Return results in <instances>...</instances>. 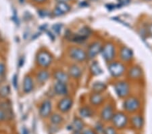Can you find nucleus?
I'll return each mask as SVG.
<instances>
[{"label": "nucleus", "instance_id": "nucleus-16", "mask_svg": "<svg viewBox=\"0 0 152 134\" xmlns=\"http://www.w3.org/2000/svg\"><path fill=\"white\" fill-rule=\"evenodd\" d=\"M33 81L31 77L26 76L24 77L23 81V90L26 94L30 93L33 89Z\"/></svg>", "mask_w": 152, "mask_h": 134}, {"label": "nucleus", "instance_id": "nucleus-22", "mask_svg": "<svg viewBox=\"0 0 152 134\" xmlns=\"http://www.w3.org/2000/svg\"><path fill=\"white\" fill-rule=\"evenodd\" d=\"M49 77H50V74H49L48 71H46V70H41L37 75V81L39 83H43L48 81Z\"/></svg>", "mask_w": 152, "mask_h": 134}, {"label": "nucleus", "instance_id": "nucleus-15", "mask_svg": "<svg viewBox=\"0 0 152 134\" xmlns=\"http://www.w3.org/2000/svg\"><path fill=\"white\" fill-rule=\"evenodd\" d=\"M143 74V71L138 66H134L130 69L129 72V77L132 79H137L141 78Z\"/></svg>", "mask_w": 152, "mask_h": 134}, {"label": "nucleus", "instance_id": "nucleus-34", "mask_svg": "<svg viewBox=\"0 0 152 134\" xmlns=\"http://www.w3.org/2000/svg\"><path fill=\"white\" fill-rule=\"evenodd\" d=\"M6 118V113L3 110L0 108V122L2 121Z\"/></svg>", "mask_w": 152, "mask_h": 134}, {"label": "nucleus", "instance_id": "nucleus-12", "mask_svg": "<svg viewBox=\"0 0 152 134\" xmlns=\"http://www.w3.org/2000/svg\"><path fill=\"white\" fill-rule=\"evenodd\" d=\"M114 114V109L112 108V106L107 105L103 108L101 113V117L102 120L105 121H109L112 120Z\"/></svg>", "mask_w": 152, "mask_h": 134}, {"label": "nucleus", "instance_id": "nucleus-39", "mask_svg": "<svg viewBox=\"0 0 152 134\" xmlns=\"http://www.w3.org/2000/svg\"><path fill=\"white\" fill-rule=\"evenodd\" d=\"M72 134H82V133H80V131H75L74 133H73Z\"/></svg>", "mask_w": 152, "mask_h": 134}, {"label": "nucleus", "instance_id": "nucleus-31", "mask_svg": "<svg viewBox=\"0 0 152 134\" xmlns=\"http://www.w3.org/2000/svg\"><path fill=\"white\" fill-rule=\"evenodd\" d=\"M95 127H96L95 129H96V132L97 133H104V131L105 129L104 128V127H103V125H102L101 123H97V125Z\"/></svg>", "mask_w": 152, "mask_h": 134}, {"label": "nucleus", "instance_id": "nucleus-5", "mask_svg": "<svg viewBox=\"0 0 152 134\" xmlns=\"http://www.w3.org/2000/svg\"><path fill=\"white\" fill-rule=\"evenodd\" d=\"M123 107L127 112L134 113L140 107V102L136 97H129L124 102Z\"/></svg>", "mask_w": 152, "mask_h": 134}, {"label": "nucleus", "instance_id": "nucleus-24", "mask_svg": "<svg viewBox=\"0 0 152 134\" xmlns=\"http://www.w3.org/2000/svg\"><path fill=\"white\" fill-rule=\"evenodd\" d=\"M91 71L92 74L97 76V75H101L102 73V70L101 67H99V64L97 62H94L92 63L91 66Z\"/></svg>", "mask_w": 152, "mask_h": 134}, {"label": "nucleus", "instance_id": "nucleus-11", "mask_svg": "<svg viewBox=\"0 0 152 134\" xmlns=\"http://www.w3.org/2000/svg\"><path fill=\"white\" fill-rule=\"evenodd\" d=\"M72 106V100L70 97H64L60 101L58 104V108L62 113L69 111Z\"/></svg>", "mask_w": 152, "mask_h": 134}, {"label": "nucleus", "instance_id": "nucleus-27", "mask_svg": "<svg viewBox=\"0 0 152 134\" xmlns=\"http://www.w3.org/2000/svg\"><path fill=\"white\" fill-rule=\"evenodd\" d=\"M50 119L51 122L53 124V125H58V124H60L63 120L62 116L58 114H53V115L51 116Z\"/></svg>", "mask_w": 152, "mask_h": 134}, {"label": "nucleus", "instance_id": "nucleus-40", "mask_svg": "<svg viewBox=\"0 0 152 134\" xmlns=\"http://www.w3.org/2000/svg\"><path fill=\"white\" fill-rule=\"evenodd\" d=\"M58 2L59 1H64V2H66V1H68V0H58Z\"/></svg>", "mask_w": 152, "mask_h": 134}, {"label": "nucleus", "instance_id": "nucleus-28", "mask_svg": "<svg viewBox=\"0 0 152 134\" xmlns=\"http://www.w3.org/2000/svg\"><path fill=\"white\" fill-rule=\"evenodd\" d=\"M10 92V87L8 85H5V86L2 87L0 88V96L5 97L7 96H8Z\"/></svg>", "mask_w": 152, "mask_h": 134}, {"label": "nucleus", "instance_id": "nucleus-32", "mask_svg": "<svg viewBox=\"0 0 152 134\" xmlns=\"http://www.w3.org/2000/svg\"><path fill=\"white\" fill-rule=\"evenodd\" d=\"M12 83H13V86L14 89H18V75H14L13 76V79H12Z\"/></svg>", "mask_w": 152, "mask_h": 134}, {"label": "nucleus", "instance_id": "nucleus-35", "mask_svg": "<svg viewBox=\"0 0 152 134\" xmlns=\"http://www.w3.org/2000/svg\"><path fill=\"white\" fill-rule=\"evenodd\" d=\"M119 4H121V6H126L130 4L131 0H118Z\"/></svg>", "mask_w": 152, "mask_h": 134}, {"label": "nucleus", "instance_id": "nucleus-14", "mask_svg": "<svg viewBox=\"0 0 152 134\" xmlns=\"http://www.w3.org/2000/svg\"><path fill=\"white\" fill-rule=\"evenodd\" d=\"M121 58L122 60L124 61H129L132 59L133 57V52L131 49H130L128 47L122 48L121 50Z\"/></svg>", "mask_w": 152, "mask_h": 134}, {"label": "nucleus", "instance_id": "nucleus-7", "mask_svg": "<svg viewBox=\"0 0 152 134\" xmlns=\"http://www.w3.org/2000/svg\"><path fill=\"white\" fill-rule=\"evenodd\" d=\"M69 56L71 58L77 62H83L87 58V53L79 48H72L70 49Z\"/></svg>", "mask_w": 152, "mask_h": 134}, {"label": "nucleus", "instance_id": "nucleus-17", "mask_svg": "<svg viewBox=\"0 0 152 134\" xmlns=\"http://www.w3.org/2000/svg\"><path fill=\"white\" fill-rule=\"evenodd\" d=\"M68 72H69L70 76L74 78V79H78L82 75L81 70L77 65L71 66L69 70H68Z\"/></svg>", "mask_w": 152, "mask_h": 134}, {"label": "nucleus", "instance_id": "nucleus-3", "mask_svg": "<svg viewBox=\"0 0 152 134\" xmlns=\"http://www.w3.org/2000/svg\"><path fill=\"white\" fill-rule=\"evenodd\" d=\"M114 90L118 96L120 97H125L129 94L130 86L128 83L119 81L115 84Z\"/></svg>", "mask_w": 152, "mask_h": 134}, {"label": "nucleus", "instance_id": "nucleus-6", "mask_svg": "<svg viewBox=\"0 0 152 134\" xmlns=\"http://www.w3.org/2000/svg\"><path fill=\"white\" fill-rule=\"evenodd\" d=\"M102 57L107 62H110L115 56V48L113 44L108 43L102 47L101 51Z\"/></svg>", "mask_w": 152, "mask_h": 134}, {"label": "nucleus", "instance_id": "nucleus-37", "mask_svg": "<svg viewBox=\"0 0 152 134\" xmlns=\"http://www.w3.org/2000/svg\"><path fill=\"white\" fill-rule=\"evenodd\" d=\"M147 30H148V32L149 33V35H150L151 37H152V24H151L150 25L148 26V29H147Z\"/></svg>", "mask_w": 152, "mask_h": 134}, {"label": "nucleus", "instance_id": "nucleus-8", "mask_svg": "<svg viewBox=\"0 0 152 134\" xmlns=\"http://www.w3.org/2000/svg\"><path fill=\"white\" fill-rule=\"evenodd\" d=\"M70 10V6L67 3L64 1H59L54 10H53V14L56 16H60L63 14L67 13Z\"/></svg>", "mask_w": 152, "mask_h": 134}, {"label": "nucleus", "instance_id": "nucleus-19", "mask_svg": "<svg viewBox=\"0 0 152 134\" xmlns=\"http://www.w3.org/2000/svg\"><path fill=\"white\" fill-rule=\"evenodd\" d=\"M131 123L132 125L134 127L136 130H140L142 127L143 125V119L142 116L139 115H137L133 116L131 119Z\"/></svg>", "mask_w": 152, "mask_h": 134}, {"label": "nucleus", "instance_id": "nucleus-33", "mask_svg": "<svg viewBox=\"0 0 152 134\" xmlns=\"http://www.w3.org/2000/svg\"><path fill=\"white\" fill-rule=\"evenodd\" d=\"M6 71V66L3 62H0V76L3 75Z\"/></svg>", "mask_w": 152, "mask_h": 134}, {"label": "nucleus", "instance_id": "nucleus-29", "mask_svg": "<svg viewBox=\"0 0 152 134\" xmlns=\"http://www.w3.org/2000/svg\"><path fill=\"white\" fill-rule=\"evenodd\" d=\"M62 24H56L52 26V29L53 30V31L58 35L60 34V33H61V30H62Z\"/></svg>", "mask_w": 152, "mask_h": 134}, {"label": "nucleus", "instance_id": "nucleus-23", "mask_svg": "<svg viewBox=\"0 0 152 134\" xmlns=\"http://www.w3.org/2000/svg\"><path fill=\"white\" fill-rule=\"evenodd\" d=\"M83 127H84V123L81 119L79 118H75L72 123V128L75 131H80L83 130Z\"/></svg>", "mask_w": 152, "mask_h": 134}, {"label": "nucleus", "instance_id": "nucleus-25", "mask_svg": "<svg viewBox=\"0 0 152 134\" xmlns=\"http://www.w3.org/2000/svg\"><path fill=\"white\" fill-rule=\"evenodd\" d=\"M92 31L91 30V29H89L87 26H85V27H83L82 29H80L79 31L78 32V35H80L83 37H84L86 40H87L89 38V37L91 35Z\"/></svg>", "mask_w": 152, "mask_h": 134}, {"label": "nucleus", "instance_id": "nucleus-41", "mask_svg": "<svg viewBox=\"0 0 152 134\" xmlns=\"http://www.w3.org/2000/svg\"><path fill=\"white\" fill-rule=\"evenodd\" d=\"M143 1H151V0H143Z\"/></svg>", "mask_w": 152, "mask_h": 134}, {"label": "nucleus", "instance_id": "nucleus-1", "mask_svg": "<svg viewBox=\"0 0 152 134\" xmlns=\"http://www.w3.org/2000/svg\"><path fill=\"white\" fill-rule=\"evenodd\" d=\"M108 70L112 77H119L124 74L125 67L121 62H114L109 64Z\"/></svg>", "mask_w": 152, "mask_h": 134}, {"label": "nucleus", "instance_id": "nucleus-13", "mask_svg": "<svg viewBox=\"0 0 152 134\" xmlns=\"http://www.w3.org/2000/svg\"><path fill=\"white\" fill-rule=\"evenodd\" d=\"M54 91L59 96H64L68 93L67 85L64 83L57 82L54 85Z\"/></svg>", "mask_w": 152, "mask_h": 134}, {"label": "nucleus", "instance_id": "nucleus-4", "mask_svg": "<svg viewBox=\"0 0 152 134\" xmlns=\"http://www.w3.org/2000/svg\"><path fill=\"white\" fill-rule=\"evenodd\" d=\"M112 123L115 127L118 129H122L128 123V118L122 113H118L114 114L112 119Z\"/></svg>", "mask_w": 152, "mask_h": 134}, {"label": "nucleus", "instance_id": "nucleus-38", "mask_svg": "<svg viewBox=\"0 0 152 134\" xmlns=\"http://www.w3.org/2000/svg\"><path fill=\"white\" fill-rule=\"evenodd\" d=\"M34 1L37 2V3H43V2L47 1V0H34Z\"/></svg>", "mask_w": 152, "mask_h": 134}, {"label": "nucleus", "instance_id": "nucleus-26", "mask_svg": "<svg viewBox=\"0 0 152 134\" xmlns=\"http://www.w3.org/2000/svg\"><path fill=\"white\" fill-rule=\"evenodd\" d=\"M80 114L83 118H89L92 116L93 113L91 109L87 106L83 107L80 110Z\"/></svg>", "mask_w": 152, "mask_h": 134}, {"label": "nucleus", "instance_id": "nucleus-36", "mask_svg": "<svg viewBox=\"0 0 152 134\" xmlns=\"http://www.w3.org/2000/svg\"><path fill=\"white\" fill-rule=\"evenodd\" d=\"M82 134H96V132L94 130H89H89H87L83 131Z\"/></svg>", "mask_w": 152, "mask_h": 134}, {"label": "nucleus", "instance_id": "nucleus-20", "mask_svg": "<svg viewBox=\"0 0 152 134\" xmlns=\"http://www.w3.org/2000/svg\"><path fill=\"white\" fill-rule=\"evenodd\" d=\"M54 77L55 79L57 80L58 82H61V83H66L69 79V77L68 75L63 71H56L54 74Z\"/></svg>", "mask_w": 152, "mask_h": 134}, {"label": "nucleus", "instance_id": "nucleus-21", "mask_svg": "<svg viewBox=\"0 0 152 134\" xmlns=\"http://www.w3.org/2000/svg\"><path fill=\"white\" fill-rule=\"evenodd\" d=\"M106 85H105L104 83L98 81L95 82L94 83L92 86V89L95 92H97V93H100V92H104V90L106 89Z\"/></svg>", "mask_w": 152, "mask_h": 134}, {"label": "nucleus", "instance_id": "nucleus-9", "mask_svg": "<svg viewBox=\"0 0 152 134\" xmlns=\"http://www.w3.org/2000/svg\"><path fill=\"white\" fill-rule=\"evenodd\" d=\"M102 49V44L99 42H94L91 45L87 50V57L89 58H94L101 52Z\"/></svg>", "mask_w": 152, "mask_h": 134}, {"label": "nucleus", "instance_id": "nucleus-18", "mask_svg": "<svg viewBox=\"0 0 152 134\" xmlns=\"http://www.w3.org/2000/svg\"><path fill=\"white\" fill-rule=\"evenodd\" d=\"M103 101H104V97L102 96V94L100 93H97L95 92L94 94H92L90 97V102L94 106H98L101 104Z\"/></svg>", "mask_w": 152, "mask_h": 134}, {"label": "nucleus", "instance_id": "nucleus-30", "mask_svg": "<svg viewBox=\"0 0 152 134\" xmlns=\"http://www.w3.org/2000/svg\"><path fill=\"white\" fill-rule=\"evenodd\" d=\"M103 134H116V130L112 127H107L104 130Z\"/></svg>", "mask_w": 152, "mask_h": 134}, {"label": "nucleus", "instance_id": "nucleus-42", "mask_svg": "<svg viewBox=\"0 0 152 134\" xmlns=\"http://www.w3.org/2000/svg\"><path fill=\"white\" fill-rule=\"evenodd\" d=\"M20 1H24V0H20Z\"/></svg>", "mask_w": 152, "mask_h": 134}, {"label": "nucleus", "instance_id": "nucleus-2", "mask_svg": "<svg viewBox=\"0 0 152 134\" xmlns=\"http://www.w3.org/2000/svg\"><path fill=\"white\" fill-rule=\"evenodd\" d=\"M37 61L39 66L43 68H48L52 62V57L50 53L46 51H41L37 54Z\"/></svg>", "mask_w": 152, "mask_h": 134}, {"label": "nucleus", "instance_id": "nucleus-10", "mask_svg": "<svg viewBox=\"0 0 152 134\" xmlns=\"http://www.w3.org/2000/svg\"><path fill=\"white\" fill-rule=\"evenodd\" d=\"M51 112V103L50 100H46L44 101L39 109V114L44 118H47L50 116Z\"/></svg>", "mask_w": 152, "mask_h": 134}]
</instances>
